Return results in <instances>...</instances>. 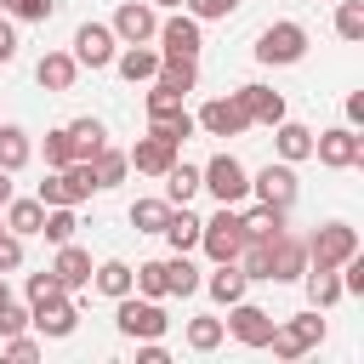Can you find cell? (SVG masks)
<instances>
[{"instance_id": "obj_24", "label": "cell", "mask_w": 364, "mask_h": 364, "mask_svg": "<svg viewBox=\"0 0 364 364\" xmlns=\"http://www.w3.org/2000/svg\"><path fill=\"white\" fill-rule=\"evenodd\" d=\"M301 284H307V307H336L347 290H341V273L336 267H301Z\"/></svg>"}, {"instance_id": "obj_39", "label": "cell", "mask_w": 364, "mask_h": 364, "mask_svg": "<svg viewBox=\"0 0 364 364\" xmlns=\"http://www.w3.org/2000/svg\"><path fill=\"white\" fill-rule=\"evenodd\" d=\"M336 34L364 40V0H336Z\"/></svg>"}, {"instance_id": "obj_1", "label": "cell", "mask_w": 364, "mask_h": 364, "mask_svg": "<svg viewBox=\"0 0 364 364\" xmlns=\"http://www.w3.org/2000/svg\"><path fill=\"white\" fill-rule=\"evenodd\" d=\"M199 188H205L216 205H245V199H250V171L222 148V154H210V159L199 165Z\"/></svg>"}, {"instance_id": "obj_43", "label": "cell", "mask_w": 364, "mask_h": 364, "mask_svg": "<svg viewBox=\"0 0 364 364\" xmlns=\"http://www.w3.org/2000/svg\"><path fill=\"white\" fill-rule=\"evenodd\" d=\"M57 11V0H6V17L11 23H46Z\"/></svg>"}, {"instance_id": "obj_16", "label": "cell", "mask_w": 364, "mask_h": 364, "mask_svg": "<svg viewBox=\"0 0 364 364\" xmlns=\"http://www.w3.org/2000/svg\"><path fill=\"white\" fill-rule=\"evenodd\" d=\"M233 97L245 102V114H250V125H279V119H284V97H279L273 85H256V80H250V85H239Z\"/></svg>"}, {"instance_id": "obj_30", "label": "cell", "mask_w": 364, "mask_h": 364, "mask_svg": "<svg viewBox=\"0 0 364 364\" xmlns=\"http://www.w3.org/2000/svg\"><path fill=\"white\" fill-rule=\"evenodd\" d=\"M125 171H131V159H125L119 148H108V142H102V148L91 154V176H97V188H119V182H125Z\"/></svg>"}, {"instance_id": "obj_8", "label": "cell", "mask_w": 364, "mask_h": 364, "mask_svg": "<svg viewBox=\"0 0 364 364\" xmlns=\"http://www.w3.org/2000/svg\"><path fill=\"white\" fill-rule=\"evenodd\" d=\"M114 40L119 46H142V40H154L159 34V11L148 6V0H119V11H114Z\"/></svg>"}, {"instance_id": "obj_20", "label": "cell", "mask_w": 364, "mask_h": 364, "mask_svg": "<svg viewBox=\"0 0 364 364\" xmlns=\"http://www.w3.org/2000/svg\"><path fill=\"white\" fill-rule=\"evenodd\" d=\"M273 154H279L284 165L313 159V131H307V125H296V119H279V125H273Z\"/></svg>"}, {"instance_id": "obj_50", "label": "cell", "mask_w": 364, "mask_h": 364, "mask_svg": "<svg viewBox=\"0 0 364 364\" xmlns=\"http://www.w3.org/2000/svg\"><path fill=\"white\" fill-rule=\"evenodd\" d=\"M347 125H353V131L364 125V91H353V97H347Z\"/></svg>"}, {"instance_id": "obj_44", "label": "cell", "mask_w": 364, "mask_h": 364, "mask_svg": "<svg viewBox=\"0 0 364 364\" xmlns=\"http://www.w3.org/2000/svg\"><path fill=\"white\" fill-rule=\"evenodd\" d=\"M28 330V301H6L0 307V336H23Z\"/></svg>"}, {"instance_id": "obj_28", "label": "cell", "mask_w": 364, "mask_h": 364, "mask_svg": "<svg viewBox=\"0 0 364 364\" xmlns=\"http://www.w3.org/2000/svg\"><path fill=\"white\" fill-rule=\"evenodd\" d=\"M154 80L188 97V91L199 85V57H159V74H154Z\"/></svg>"}, {"instance_id": "obj_13", "label": "cell", "mask_w": 364, "mask_h": 364, "mask_svg": "<svg viewBox=\"0 0 364 364\" xmlns=\"http://www.w3.org/2000/svg\"><path fill=\"white\" fill-rule=\"evenodd\" d=\"M250 193L262 199V205H296V165H284V159H273V165H262L256 176H250Z\"/></svg>"}, {"instance_id": "obj_21", "label": "cell", "mask_w": 364, "mask_h": 364, "mask_svg": "<svg viewBox=\"0 0 364 364\" xmlns=\"http://www.w3.org/2000/svg\"><path fill=\"white\" fill-rule=\"evenodd\" d=\"M51 273L63 279V290H85V284H91V250H80L74 239H68V245H57Z\"/></svg>"}, {"instance_id": "obj_14", "label": "cell", "mask_w": 364, "mask_h": 364, "mask_svg": "<svg viewBox=\"0 0 364 364\" xmlns=\"http://www.w3.org/2000/svg\"><path fill=\"white\" fill-rule=\"evenodd\" d=\"M28 324H34L40 336L63 341V336H74V330H80V307H74L68 296H51V301H34V307H28Z\"/></svg>"}, {"instance_id": "obj_32", "label": "cell", "mask_w": 364, "mask_h": 364, "mask_svg": "<svg viewBox=\"0 0 364 364\" xmlns=\"http://www.w3.org/2000/svg\"><path fill=\"white\" fill-rule=\"evenodd\" d=\"M165 290H171V296H199V267L188 262V250H176V256L165 262Z\"/></svg>"}, {"instance_id": "obj_49", "label": "cell", "mask_w": 364, "mask_h": 364, "mask_svg": "<svg viewBox=\"0 0 364 364\" xmlns=\"http://www.w3.org/2000/svg\"><path fill=\"white\" fill-rule=\"evenodd\" d=\"M11 57H17V23L0 17V63H11Z\"/></svg>"}, {"instance_id": "obj_10", "label": "cell", "mask_w": 364, "mask_h": 364, "mask_svg": "<svg viewBox=\"0 0 364 364\" xmlns=\"http://www.w3.org/2000/svg\"><path fill=\"white\" fill-rule=\"evenodd\" d=\"M301 267H307V245L290 228L273 233L267 239V284H290V279H301Z\"/></svg>"}, {"instance_id": "obj_17", "label": "cell", "mask_w": 364, "mask_h": 364, "mask_svg": "<svg viewBox=\"0 0 364 364\" xmlns=\"http://www.w3.org/2000/svg\"><path fill=\"white\" fill-rule=\"evenodd\" d=\"M284 216H290L284 205H262V199L239 205V233L245 239H273V233H284Z\"/></svg>"}, {"instance_id": "obj_5", "label": "cell", "mask_w": 364, "mask_h": 364, "mask_svg": "<svg viewBox=\"0 0 364 364\" xmlns=\"http://www.w3.org/2000/svg\"><path fill=\"white\" fill-rule=\"evenodd\" d=\"M353 250H358V228L353 222H324L307 239V267H341Z\"/></svg>"}, {"instance_id": "obj_54", "label": "cell", "mask_w": 364, "mask_h": 364, "mask_svg": "<svg viewBox=\"0 0 364 364\" xmlns=\"http://www.w3.org/2000/svg\"><path fill=\"white\" fill-rule=\"evenodd\" d=\"M0 11H6V0H0Z\"/></svg>"}, {"instance_id": "obj_37", "label": "cell", "mask_w": 364, "mask_h": 364, "mask_svg": "<svg viewBox=\"0 0 364 364\" xmlns=\"http://www.w3.org/2000/svg\"><path fill=\"white\" fill-rule=\"evenodd\" d=\"M131 290L165 301V296H171V290H165V262H142V267H131Z\"/></svg>"}, {"instance_id": "obj_53", "label": "cell", "mask_w": 364, "mask_h": 364, "mask_svg": "<svg viewBox=\"0 0 364 364\" xmlns=\"http://www.w3.org/2000/svg\"><path fill=\"white\" fill-rule=\"evenodd\" d=\"M148 6H165V11H182L188 0H148Z\"/></svg>"}, {"instance_id": "obj_15", "label": "cell", "mask_w": 364, "mask_h": 364, "mask_svg": "<svg viewBox=\"0 0 364 364\" xmlns=\"http://www.w3.org/2000/svg\"><path fill=\"white\" fill-rule=\"evenodd\" d=\"M125 159H131V171H142V176H165V171L182 159V148H176V142H165L159 131H148V136H136V148H131Z\"/></svg>"}, {"instance_id": "obj_19", "label": "cell", "mask_w": 364, "mask_h": 364, "mask_svg": "<svg viewBox=\"0 0 364 364\" xmlns=\"http://www.w3.org/2000/svg\"><path fill=\"white\" fill-rule=\"evenodd\" d=\"M34 80H40L46 91H74V80H80L74 51H46V57L34 63Z\"/></svg>"}, {"instance_id": "obj_33", "label": "cell", "mask_w": 364, "mask_h": 364, "mask_svg": "<svg viewBox=\"0 0 364 364\" xmlns=\"http://www.w3.org/2000/svg\"><path fill=\"white\" fill-rule=\"evenodd\" d=\"M279 330H284V336H290V341H296L301 353H313V347L324 341V318H318V307L296 313V318H290V324H279Z\"/></svg>"}, {"instance_id": "obj_56", "label": "cell", "mask_w": 364, "mask_h": 364, "mask_svg": "<svg viewBox=\"0 0 364 364\" xmlns=\"http://www.w3.org/2000/svg\"><path fill=\"white\" fill-rule=\"evenodd\" d=\"M0 228H6V222H0Z\"/></svg>"}, {"instance_id": "obj_12", "label": "cell", "mask_w": 364, "mask_h": 364, "mask_svg": "<svg viewBox=\"0 0 364 364\" xmlns=\"http://www.w3.org/2000/svg\"><path fill=\"white\" fill-rule=\"evenodd\" d=\"M273 324H279V318H273L267 307H256V301H245V296H239V301L228 307V330H233V341H245V347H267V336H273Z\"/></svg>"}, {"instance_id": "obj_34", "label": "cell", "mask_w": 364, "mask_h": 364, "mask_svg": "<svg viewBox=\"0 0 364 364\" xmlns=\"http://www.w3.org/2000/svg\"><path fill=\"white\" fill-rule=\"evenodd\" d=\"M222 336H228V324H222V318H210V313L188 318V347H193V353H216V347H222Z\"/></svg>"}, {"instance_id": "obj_3", "label": "cell", "mask_w": 364, "mask_h": 364, "mask_svg": "<svg viewBox=\"0 0 364 364\" xmlns=\"http://www.w3.org/2000/svg\"><path fill=\"white\" fill-rule=\"evenodd\" d=\"M114 324H119V336H131V341H154V336H165L171 330V318H165V301H154V296H119V313H114Z\"/></svg>"}, {"instance_id": "obj_42", "label": "cell", "mask_w": 364, "mask_h": 364, "mask_svg": "<svg viewBox=\"0 0 364 364\" xmlns=\"http://www.w3.org/2000/svg\"><path fill=\"white\" fill-rule=\"evenodd\" d=\"M74 159V142H68V125H57V131H46V171H63Z\"/></svg>"}, {"instance_id": "obj_23", "label": "cell", "mask_w": 364, "mask_h": 364, "mask_svg": "<svg viewBox=\"0 0 364 364\" xmlns=\"http://www.w3.org/2000/svg\"><path fill=\"white\" fill-rule=\"evenodd\" d=\"M199 228H205V216H193L188 205H171V216H165V245L171 250H199Z\"/></svg>"}, {"instance_id": "obj_55", "label": "cell", "mask_w": 364, "mask_h": 364, "mask_svg": "<svg viewBox=\"0 0 364 364\" xmlns=\"http://www.w3.org/2000/svg\"><path fill=\"white\" fill-rule=\"evenodd\" d=\"M330 6H336V0H330Z\"/></svg>"}, {"instance_id": "obj_25", "label": "cell", "mask_w": 364, "mask_h": 364, "mask_svg": "<svg viewBox=\"0 0 364 364\" xmlns=\"http://www.w3.org/2000/svg\"><path fill=\"white\" fill-rule=\"evenodd\" d=\"M0 210H6L0 222H6V228H11L17 239H28V233H40V222H46V205H40V199H17V193H11V199H6Z\"/></svg>"}, {"instance_id": "obj_40", "label": "cell", "mask_w": 364, "mask_h": 364, "mask_svg": "<svg viewBox=\"0 0 364 364\" xmlns=\"http://www.w3.org/2000/svg\"><path fill=\"white\" fill-rule=\"evenodd\" d=\"M142 108H148V119H159V114H176V108H182V91H171V85L148 80V97H142Z\"/></svg>"}, {"instance_id": "obj_36", "label": "cell", "mask_w": 364, "mask_h": 364, "mask_svg": "<svg viewBox=\"0 0 364 364\" xmlns=\"http://www.w3.org/2000/svg\"><path fill=\"white\" fill-rule=\"evenodd\" d=\"M148 131H159L165 142H176V148H182V142H188L199 125H193V114H188V108H176V114H159V119H148Z\"/></svg>"}, {"instance_id": "obj_51", "label": "cell", "mask_w": 364, "mask_h": 364, "mask_svg": "<svg viewBox=\"0 0 364 364\" xmlns=\"http://www.w3.org/2000/svg\"><path fill=\"white\" fill-rule=\"evenodd\" d=\"M11 199V171H0V205Z\"/></svg>"}, {"instance_id": "obj_11", "label": "cell", "mask_w": 364, "mask_h": 364, "mask_svg": "<svg viewBox=\"0 0 364 364\" xmlns=\"http://www.w3.org/2000/svg\"><path fill=\"white\" fill-rule=\"evenodd\" d=\"M154 40H159V57H199V46H205V34H199V17H193V11L165 17Z\"/></svg>"}, {"instance_id": "obj_2", "label": "cell", "mask_w": 364, "mask_h": 364, "mask_svg": "<svg viewBox=\"0 0 364 364\" xmlns=\"http://www.w3.org/2000/svg\"><path fill=\"white\" fill-rule=\"evenodd\" d=\"M301 57H307V28H301L296 17H279V23H267V28L256 34V63L290 68V63H301Z\"/></svg>"}, {"instance_id": "obj_35", "label": "cell", "mask_w": 364, "mask_h": 364, "mask_svg": "<svg viewBox=\"0 0 364 364\" xmlns=\"http://www.w3.org/2000/svg\"><path fill=\"white\" fill-rule=\"evenodd\" d=\"M74 228H80L74 205H46V222H40V233H46L51 245H68V239H74Z\"/></svg>"}, {"instance_id": "obj_38", "label": "cell", "mask_w": 364, "mask_h": 364, "mask_svg": "<svg viewBox=\"0 0 364 364\" xmlns=\"http://www.w3.org/2000/svg\"><path fill=\"white\" fill-rule=\"evenodd\" d=\"M165 216H171L165 199H136V205H131V228H136V233H159Z\"/></svg>"}, {"instance_id": "obj_6", "label": "cell", "mask_w": 364, "mask_h": 364, "mask_svg": "<svg viewBox=\"0 0 364 364\" xmlns=\"http://www.w3.org/2000/svg\"><path fill=\"white\" fill-rule=\"evenodd\" d=\"M313 154H318V165H330V171H353V165H364V136H358L353 125H330V131L313 136Z\"/></svg>"}, {"instance_id": "obj_48", "label": "cell", "mask_w": 364, "mask_h": 364, "mask_svg": "<svg viewBox=\"0 0 364 364\" xmlns=\"http://www.w3.org/2000/svg\"><path fill=\"white\" fill-rule=\"evenodd\" d=\"M165 358H171V353H165V341H159V336L136 347V364H165Z\"/></svg>"}, {"instance_id": "obj_41", "label": "cell", "mask_w": 364, "mask_h": 364, "mask_svg": "<svg viewBox=\"0 0 364 364\" xmlns=\"http://www.w3.org/2000/svg\"><path fill=\"white\" fill-rule=\"evenodd\" d=\"M23 296H28V307H34V301H51V296H68V290H63V279H57L51 267H40V273H28Z\"/></svg>"}, {"instance_id": "obj_7", "label": "cell", "mask_w": 364, "mask_h": 364, "mask_svg": "<svg viewBox=\"0 0 364 364\" xmlns=\"http://www.w3.org/2000/svg\"><path fill=\"white\" fill-rule=\"evenodd\" d=\"M193 125H199L205 136H239V131H250V114H245V102L228 91V97H210V102L193 114Z\"/></svg>"}, {"instance_id": "obj_47", "label": "cell", "mask_w": 364, "mask_h": 364, "mask_svg": "<svg viewBox=\"0 0 364 364\" xmlns=\"http://www.w3.org/2000/svg\"><path fill=\"white\" fill-rule=\"evenodd\" d=\"M0 353H6V358H23V364H28V358H40V341H28V336H6V347H0Z\"/></svg>"}, {"instance_id": "obj_22", "label": "cell", "mask_w": 364, "mask_h": 364, "mask_svg": "<svg viewBox=\"0 0 364 364\" xmlns=\"http://www.w3.org/2000/svg\"><path fill=\"white\" fill-rule=\"evenodd\" d=\"M199 290H210V301L233 307V301L250 290V279H245V267H239V262H216V273H210V279H199Z\"/></svg>"}, {"instance_id": "obj_4", "label": "cell", "mask_w": 364, "mask_h": 364, "mask_svg": "<svg viewBox=\"0 0 364 364\" xmlns=\"http://www.w3.org/2000/svg\"><path fill=\"white\" fill-rule=\"evenodd\" d=\"M199 250H205L210 262H239V250H245V233H239V205H222V210L199 228Z\"/></svg>"}, {"instance_id": "obj_46", "label": "cell", "mask_w": 364, "mask_h": 364, "mask_svg": "<svg viewBox=\"0 0 364 364\" xmlns=\"http://www.w3.org/2000/svg\"><path fill=\"white\" fill-rule=\"evenodd\" d=\"M188 11H193L199 23H216V17H233L239 0H188Z\"/></svg>"}, {"instance_id": "obj_31", "label": "cell", "mask_w": 364, "mask_h": 364, "mask_svg": "<svg viewBox=\"0 0 364 364\" xmlns=\"http://www.w3.org/2000/svg\"><path fill=\"white\" fill-rule=\"evenodd\" d=\"M193 193H199V165H182V159H176V165L165 171V205H188Z\"/></svg>"}, {"instance_id": "obj_27", "label": "cell", "mask_w": 364, "mask_h": 364, "mask_svg": "<svg viewBox=\"0 0 364 364\" xmlns=\"http://www.w3.org/2000/svg\"><path fill=\"white\" fill-rule=\"evenodd\" d=\"M91 284L108 296V301H119V296H131V262H119V256H108V262H97L91 267Z\"/></svg>"}, {"instance_id": "obj_29", "label": "cell", "mask_w": 364, "mask_h": 364, "mask_svg": "<svg viewBox=\"0 0 364 364\" xmlns=\"http://www.w3.org/2000/svg\"><path fill=\"white\" fill-rule=\"evenodd\" d=\"M68 142H74V159H91V154L108 142V125H102V119H91V114H80V119L68 125Z\"/></svg>"}, {"instance_id": "obj_45", "label": "cell", "mask_w": 364, "mask_h": 364, "mask_svg": "<svg viewBox=\"0 0 364 364\" xmlns=\"http://www.w3.org/2000/svg\"><path fill=\"white\" fill-rule=\"evenodd\" d=\"M23 267V239L11 228H0V273H17Z\"/></svg>"}, {"instance_id": "obj_52", "label": "cell", "mask_w": 364, "mask_h": 364, "mask_svg": "<svg viewBox=\"0 0 364 364\" xmlns=\"http://www.w3.org/2000/svg\"><path fill=\"white\" fill-rule=\"evenodd\" d=\"M11 301V273H0V307Z\"/></svg>"}, {"instance_id": "obj_26", "label": "cell", "mask_w": 364, "mask_h": 364, "mask_svg": "<svg viewBox=\"0 0 364 364\" xmlns=\"http://www.w3.org/2000/svg\"><path fill=\"white\" fill-rule=\"evenodd\" d=\"M28 159H34V136H28L23 125H0V171L17 176Z\"/></svg>"}, {"instance_id": "obj_18", "label": "cell", "mask_w": 364, "mask_h": 364, "mask_svg": "<svg viewBox=\"0 0 364 364\" xmlns=\"http://www.w3.org/2000/svg\"><path fill=\"white\" fill-rule=\"evenodd\" d=\"M114 68L131 80V85H148L154 74H159V46H125V51H114Z\"/></svg>"}, {"instance_id": "obj_9", "label": "cell", "mask_w": 364, "mask_h": 364, "mask_svg": "<svg viewBox=\"0 0 364 364\" xmlns=\"http://www.w3.org/2000/svg\"><path fill=\"white\" fill-rule=\"evenodd\" d=\"M114 51H119V40H114L108 23H80L74 28V63L80 68H114Z\"/></svg>"}]
</instances>
